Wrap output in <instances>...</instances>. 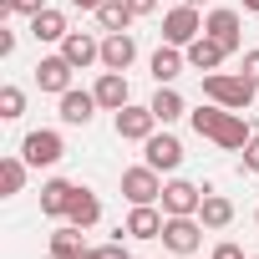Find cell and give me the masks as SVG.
<instances>
[{"label":"cell","instance_id":"6da1fadb","mask_svg":"<svg viewBox=\"0 0 259 259\" xmlns=\"http://www.w3.org/2000/svg\"><path fill=\"white\" fill-rule=\"evenodd\" d=\"M254 92H259V87H254L244 71H239V76H234V71H208V76H203V97L219 102V107H229V112H249Z\"/></svg>","mask_w":259,"mask_h":259},{"label":"cell","instance_id":"7a4b0ae2","mask_svg":"<svg viewBox=\"0 0 259 259\" xmlns=\"http://www.w3.org/2000/svg\"><path fill=\"white\" fill-rule=\"evenodd\" d=\"M198 244H203V219H198V213H173V219L163 224V249H173V254H198Z\"/></svg>","mask_w":259,"mask_h":259},{"label":"cell","instance_id":"3957f363","mask_svg":"<svg viewBox=\"0 0 259 259\" xmlns=\"http://www.w3.org/2000/svg\"><path fill=\"white\" fill-rule=\"evenodd\" d=\"M122 198L127 203H158L163 198V173L138 163V168H122Z\"/></svg>","mask_w":259,"mask_h":259},{"label":"cell","instance_id":"277c9868","mask_svg":"<svg viewBox=\"0 0 259 259\" xmlns=\"http://www.w3.org/2000/svg\"><path fill=\"white\" fill-rule=\"evenodd\" d=\"M112 127H117L122 143H148L158 133V117H153V107H133V102H127L122 112H112Z\"/></svg>","mask_w":259,"mask_h":259},{"label":"cell","instance_id":"5b68a950","mask_svg":"<svg viewBox=\"0 0 259 259\" xmlns=\"http://www.w3.org/2000/svg\"><path fill=\"white\" fill-rule=\"evenodd\" d=\"M198 36H203L198 6H173V11L163 16V41H168V46H188V41H198Z\"/></svg>","mask_w":259,"mask_h":259},{"label":"cell","instance_id":"8992f818","mask_svg":"<svg viewBox=\"0 0 259 259\" xmlns=\"http://www.w3.org/2000/svg\"><path fill=\"white\" fill-rule=\"evenodd\" d=\"M61 133H51V127H36V133H26V143H21V158L31 163V168H51V163H61Z\"/></svg>","mask_w":259,"mask_h":259},{"label":"cell","instance_id":"52a82bcc","mask_svg":"<svg viewBox=\"0 0 259 259\" xmlns=\"http://www.w3.org/2000/svg\"><path fill=\"white\" fill-rule=\"evenodd\" d=\"M203 193H208V188H198V183H188V178H168L158 203H163L168 219H173V213H198V208H203Z\"/></svg>","mask_w":259,"mask_h":259},{"label":"cell","instance_id":"ba28073f","mask_svg":"<svg viewBox=\"0 0 259 259\" xmlns=\"http://www.w3.org/2000/svg\"><path fill=\"white\" fill-rule=\"evenodd\" d=\"M239 31H244V21H239V11H229V6H224V11H208V16H203V36H213V41H219L224 51H239V41H244Z\"/></svg>","mask_w":259,"mask_h":259},{"label":"cell","instance_id":"9c48e42d","mask_svg":"<svg viewBox=\"0 0 259 259\" xmlns=\"http://www.w3.org/2000/svg\"><path fill=\"white\" fill-rule=\"evenodd\" d=\"M143 158H148V168H158V173H173V168L183 163V143H178L173 133H153V138L143 143Z\"/></svg>","mask_w":259,"mask_h":259},{"label":"cell","instance_id":"30bf717a","mask_svg":"<svg viewBox=\"0 0 259 259\" xmlns=\"http://www.w3.org/2000/svg\"><path fill=\"white\" fill-rule=\"evenodd\" d=\"M163 224H168L163 208H153V203H133V213H127L122 234H127V239H163Z\"/></svg>","mask_w":259,"mask_h":259},{"label":"cell","instance_id":"8fae6325","mask_svg":"<svg viewBox=\"0 0 259 259\" xmlns=\"http://www.w3.org/2000/svg\"><path fill=\"white\" fill-rule=\"evenodd\" d=\"M71 71H76V66H71L61 51H56V56H41V61H36V87L61 97V92H71Z\"/></svg>","mask_w":259,"mask_h":259},{"label":"cell","instance_id":"7c38bea8","mask_svg":"<svg viewBox=\"0 0 259 259\" xmlns=\"http://www.w3.org/2000/svg\"><path fill=\"white\" fill-rule=\"evenodd\" d=\"M138 61V41H133V31H112L107 41H102V66L107 71H127Z\"/></svg>","mask_w":259,"mask_h":259},{"label":"cell","instance_id":"4fadbf2b","mask_svg":"<svg viewBox=\"0 0 259 259\" xmlns=\"http://www.w3.org/2000/svg\"><path fill=\"white\" fill-rule=\"evenodd\" d=\"M249 138H254V133H249V122H244L239 112H229V107H224V117H219V127H213V138H208V143H219L224 153H244V143H249Z\"/></svg>","mask_w":259,"mask_h":259},{"label":"cell","instance_id":"5bb4252c","mask_svg":"<svg viewBox=\"0 0 259 259\" xmlns=\"http://www.w3.org/2000/svg\"><path fill=\"white\" fill-rule=\"evenodd\" d=\"M183 56H188V66H193L198 76H208V71H219V66H224V56H229V51H224L213 36H198V41H188V46H183Z\"/></svg>","mask_w":259,"mask_h":259},{"label":"cell","instance_id":"9a60e30c","mask_svg":"<svg viewBox=\"0 0 259 259\" xmlns=\"http://www.w3.org/2000/svg\"><path fill=\"white\" fill-rule=\"evenodd\" d=\"M97 107H102L97 92H76V87L61 92V122H66V127H87V122L97 117Z\"/></svg>","mask_w":259,"mask_h":259},{"label":"cell","instance_id":"2e32d148","mask_svg":"<svg viewBox=\"0 0 259 259\" xmlns=\"http://www.w3.org/2000/svg\"><path fill=\"white\" fill-rule=\"evenodd\" d=\"M71 198H76V183H66V178H46L41 183V213L46 219H66Z\"/></svg>","mask_w":259,"mask_h":259},{"label":"cell","instance_id":"e0dca14e","mask_svg":"<svg viewBox=\"0 0 259 259\" xmlns=\"http://www.w3.org/2000/svg\"><path fill=\"white\" fill-rule=\"evenodd\" d=\"M61 56H66L76 71H87L92 61H102V41H92L87 31H66V41H61Z\"/></svg>","mask_w":259,"mask_h":259},{"label":"cell","instance_id":"ac0fdd59","mask_svg":"<svg viewBox=\"0 0 259 259\" xmlns=\"http://www.w3.org/2000/svg\"><path fill=\"white\" fill-rule=\"evenodd\" d=\"M183 66H188L183 46H168V41H163V46L153 51V81H158V87H173V81L183 76Z\"/></svg>","mask_w":259,"mask_h":259},{"label":"cell","instance_id":"d6986e66","mask_svg":"<svg viewBox=\"0 0 259 259\" xmlns=\"http://www.w3.org/2000/svg\"><path fill=\"white\" fill-rule=\"evenodd\" d=\"M92 92H97V102H102L107 112H122V107H127V76H122V71H102Z\"/></svg>","mask_w":259,"mask_h":259},{"label":"cell","instance_id":"ffe728a7","mask_svg":"<svg viewBox=\"0 0 259 259\" xmlns=\"http://www.w3.org/2000/svg\"><path fill=\"white\" fill-rule=\"evenodd\" d=\"M92 16H97V26H102L107 36H112V31H127V26L138 21V16H133V6H127V0H102V6H97Z\"/></svg>","mask_w":259,"mask_h":259},{"label":"cell","instance_id":"44dd1931","mask_svg":"<svg viewBox=\"0 0 259 259\" xmlns=\"http://www.w3.org/2000/svg\"><path fill=\"white\" fill-rule=\"evenodd\" d=\"M97 219H102V203H97V193L76 183V198H71V213H66V224H76V229H92Z\"/></svg>","mask_w":259,"mask_h":259},{"label":"cell","instance_id":"7402d4cb","mask_svg":"<svg viewBox=\"0 0 259 259\" xmlns=\"http://www.w3.org/2000/svg\"><path fill=\"white\" fill-rule=\"evenodd\" d=\"M66 31H71V26H66V16H61V11H51V6H46L41 16H31V36H36V41H66Z\"/></svg>","mask_w":259,"mask_h":259},{"label":"cell","instance_id":"603a6c76","mask_svg":"<svg viewBox=\"0 0 259 259\" xmlns=\"http://www.w3.org/2000/svg\"><path fill=\"white\" fill-rule=\"evenodd\" d=\"M148 107H153V117H158L163 127H168V122H178V117H188V102H183L173 87H158V97H153Z\"/></svg>","mask_w":259,"mask_h":259},{"label":"cell","instance_id":"cb8c5ba5","mask_svg":"<svg viewBox=\"0 0 259 259\" xmlns=\"http://www.w3.org/2000/svg\"><path fill=\"white\" fill-rule=\"evenodd\" d=\"M198 219H203V229H229V224H234V203H229L224 193H203Z\"/></svg>","mask_w":259,"mask_h":259},{"label":"cell","instance_id":"d4e9b609","mask_svg":"<svg viewBox=\"0 0 259 259\" xmlns=\"http://www.w3.org/2000/svg\"><path fill=\"white\" fill-rule=\"evenodd\" d=\"M81 254H87L81 229H76V224H61V229L51 234V259H81Z\"/></svg>","mask_w":259,"mask_h":259},{"label":"cell","instance_id":"484cf974","mask_svg":"<svg viewBox=\"0 0 259 259\" xmlns=\"http://www.w3.org/2000/svg\"><path fill=\"white\" fill-rule=\"evenodd\" d=\"M26 158H6V163H0V188H6V198H16L21 188H26Z\"/></svg>","mask_w":259,"mask_h":259},{"label":"cell","instance_id":"4316f807","mask_svg":"<svg viewBox=\"0 0 259 259\" xmlns=\"http://www.w3.org/2000/svg\"><path fill=\"white\" fill-rule=\"evenodd\" d=\"M219 117H224V107H219V102H208V107H193V112H188V127H193L198 138H213Z\"/></svg>","mask_w":259,"mask_h":259},{"label":"cell","instance_id":"83f0119b","mask_svg":"<svg viewBox=\"0 0 259 259\" xmlns=\"http://www.w3.org/2000/svg\"><path fill=\"white\" fill-rule=\"evenodd\" d=\"M21 112H26V92H21V87H0V117L16 122Z\"/></svg>","mask_w":259,"mask_h":259},{"label":"cell","instance_id":"f1b7e54d","mask_svg":"<svg viewBox=\"0 0 259 259\" xmlns=\"http://www.w3.org/2000/svg\"><path fill=\"white\" fill-rule=\"evenodd\" d=\"M87 259H133V254H127V244H122V239H112V244H97V249H87Z\"/></svg>","mask_w":259,"mask_h":259},{"label":"cell","instance_id":"f546056e","mask_svg":"<svg viewBox=\"0 0 259 259\" xmlns=\"http://www.w3.org/2000/svg\"><path fill=\"white\" fill-rule=\"evenodd\" d=\"M244 173H259V133L244 143Z\"/></svg>","mask_w":259,"mask_h":259},{"label":"cell","instance_id":"4dcf8cb0","mask_svg":"<svg viewBox=\"0 0 259 259\" xmlns=\"http://www.w3.org/2000/svg\"><path fill=\"white\" fill-rule=\"evenodd\" d=\"M244 76L259 87V46H254V51H244Z\"/></svg>","mask_w":259,"mask_h":259},{"label":"cell","instance_id":"1f68e13d","mask_svg":"<svg viewBox=\"0 0 259 259\" xmlns=\"http://www.w3.org/2000/svg\"><path fill=\"white\" fill-rule=\"evenodd\" d=\"M11 6H16V16H41L46 0H11Z\"/></svg>","mask_w":259,"mask_h":259},{"label":"cell","instance_id":"d6a6232c","mask_svg":"<svg viewBox=\"0 0 259 259\" xmlns=\"http://www.w3.org/2000/svg\"><path fill=\"white\" fill-rule=\"evenodd\" d=\"M213 259H244V249H239V244H219V249H213Z\"/></svg>","mask_w":259,"mask_h":259},{"label":"cell","instance_id":"836d02e7","mask_svg":"<svg viewBox=\"0 0 259 259\" xmlns=\"http://www.w3.org/2000/svg\"><path fill=\"white\" fill-rule=\"evenodd\" d=\"M127 6H133V16H153V11H158V0H127Z\"/></svg>","mask_w":259,"mask_h":259},{"label":"cell","instance_id":"e575fe53","mask_svg":"<svg viewBox=\"0 0 259 259\" xmlns=\"http://www.w3.org/2000/svg\"><path fill=\"white\" fill-rule=\"evenodd\" d=\"M0 56H16V31H0Z\"/></svg>","mask_w":259,"mask_h":259},{"label":"cell","instance_id":"d590c367","mask_svg":"<svg viewBox=\"0 0 259 259\" xmlns=\"http://www.w3.org/2000/svg\"><path fill=\"white\" fill-rule=\"evenodd\" d=\"M71 6H76V11H97V6H102V0H71Z\"/></svg>","mask_w":259,"mask_h":259},{"label":"cell","instance_id":"8d00e7d4","mask_svg":"<svg viewBox=\"0 0 259 259\" xmlns=\"http://www.w3.org/2000/svg\"><path fill=\"white\" fill-rule=\"evenodd\" d=\"M244 11H259V0H244Z\"/></svg>","mask_w":259,"mask_h":259},{"label":"cell","instance_id":"74e56055","mask_svg":"<svg viewBox=\"0 0 259 259\" xmlns=\"http://www.w3.org/2000/svg\"><path fill=\"white\" fill-rule=\"evenodd\" d=\"M183 6H203V0H183Z\"/></svg>","mask_w":259,"mask_h":259},{"label":"cell","instance_id":"f35d334b","mask_svg":"<svg viewBox=\"0 0 259 259\" xmlns=\"http://www.w3.org/2000/svg\"><path fill=\"white\" fill-rule=\"evenodd\" d=\"M254 224H259V213H254Z\"/></svg>","mask_w":259,"mask_h":259},{"label":"cell","instance_id":"ab89813d","mask_svg":"<svg viewBox=\"0 0 259 259\" xmlns=\"http://www.w3.org/2000/svg\"><path fill=\"white\" fill-rule=\"evenodd\" d=\"M254 259H259V254H254Z\"/></svg>","mask_w":259,"mask_h":259},{"label":"cell","instance_id":"60d3db41","mask_svg":"<svg viewBox=\"0 0 259 259\" xmlns=\"http://www.w3.org/2000/svg\"><path fill=\"white\" fill-rule=\"evenodd\" d=\"M81 259H87V254H81Z\"/></svg>","mask_w":259,"mask_h":259}]
</instances>
